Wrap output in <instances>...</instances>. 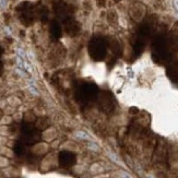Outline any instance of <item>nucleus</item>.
Instances as JSON below:
<instances>
[{
	"label": "nucleus",
	"instance_id": "1",
	"mask_svg": "<svg viewBox=\"0 0 178 178\" xmlns=\"http://www.w3.org/2000/svg\"><path fill=\"white\" fill-rule=\"evenodd\" d=\"M75 137L77 139H80V140H90V135L88 132L83 131V130H78V131L75 132Z\"/></svg>",
	"mask_w": 178,
	"mask_h": 178
},
{
	"label": "nucleus",
	"instance_id": "2",
	"mask_svg": "<svg viewBox=\"0 0 178 178\" xmlns=\"http://www.w3.org/2000/svg\"><path fill=\"white\" fill-rule=\"evenodd\" d=\"M88 148H89L90 150L94 151V152H98V151H100V146L97 145L95 142H92V141H90V142L88 143Z\"/></svg>",
	"mask_w": 178,
	"mask_h": 178
},
{
	"label": "nucleus",
	"instance_id": "3",
	"mask_svg": "<svg viewBox=\"0 0 178 178\" xmlns=\"http://www.w3.org/2000/svg\"><path fill=\"white\" fill-rule=\"evenodd\" d=\"M23 69H24L26 72H29V73H32V72H33L32 66L30 64V62L27 60H24V64H23Z\"/></svg>",
	"mask_w": 178,
	"mask_h": 178
},
{
	"label": "nucleus",
	"instance_id": "4",
	"mask_svg": "<svg viewBox=\"0 0 178 178\" xmlns=\"http://www.w3.org/2000/svg\"><path fill=\"white\" fill-rule=\"evenodd\" d=\"M17 56L21 57L23 60H26V54L22 48H17Z\"/></svg>",
	"mask_w": 178,
	"mask_h": 178
},
{
	"label": "nucleus",
	"instance_id": "5",
	"mask_svg": "<svg viewBox=\"0 0 178 178\" xmlns=\"http://www.w3.org/2000/svg\"><path fill=\"white\" fill-rule=\"evenodd\" d=\"M27 89H29V91L31 93H32L33 95H39V92H38V90H37V88L36 86H33V85H30V84H27Z\"/></svg>",
	"mask_w": 178,
	"mask_h": 178
},
{
	"label": "nucleus",
	"instance_id": "6",
	"mask_svg": "<svg viewBox=\"0 0 178 178\" xmlns=\"http://www.w3.org/2000/svg\"><path fill=\"white\" fill-rule=\"evenodd\" d=\"M108 156L111 157V160L114 161V162H116V163H117V164H119V162H120V161L118 160V158H117V156H116V155H115L114 153H108Z\"/></svg>",
	"mask_w": 178,
	"mask_h": 178
},
{
	"label": "nucleus",
	"instance_id": "7",
	"mask_svg": "<svg viewBox=\"0 0 178 178\" xmlns=\"http://www.w3.org/2000/svg\"><path fill=\"white\" fill-rule=\"evenodd\" d=\"M15 72L19 73L21 77H25V72L23 71V69H19V68H15Z\"/></svg>",
	"mask_w": 178,
	"mask_h": 178
},
{
	"label": "nucleus",
	"instance_id": "8",
	"mask_svg": "<svg viewBox=\"0 0 178 178\" xmlns=\"http://www.w3.org/2000/svg\"><path fill=\"white\" fill-rule=\"evenodd\" d=\"M120 177L121 178H132L131 176H130L129 174H127L126 171H121V173H120Z\"/></svg>",
	"mask_w": 178,
	"mask_h": 178
},
{
	"label": "nucleus",
	"instance_id": "9",
	"mask_svg": "<svg viewBox=\"0 0 178 178\" xmlns=\"http://www.w3.org/2000/svg\"><path fill=\"white\" fill-rule=\"evenodd\" d=\"M173 4H174L175 9H176V10L178 11V0H174V2H173Z\"/></svg>",
	"mask_w": 178,
	"mask_h": 178
},
{
	"label": "nucleus",
	"instance_id": "10",
	"mask_svg": "<svg viewBox=\"0 0 178 178\" xmlns=\"http://www.w3.org/2000/svg\"><path fill=\"white\" fill-rule=\"evenodd\" d=\"M146 178H154V176L152 174H148L146 175Z\"/></svg>",
	"mask_w": 178,
	"mask_h": 178
},
{
	"label": "nucleus",
	"instance_id": "11",
	"mask_svg": "<svg viewBox=\"0 0 178 178\" xmlns=\"http://www.w3.org/2000/svg\"><path fill=\"white\" fill-rule=\"evenodd\" d=\"M177 18H178V14H177Z\"/></svg>",
	"mask_w": 178,
	"mask_h": 178
}]
</instances>
